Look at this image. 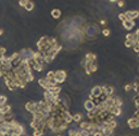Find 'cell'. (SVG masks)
<instances>
[{"instance_id": "cell-2", "label": "cell", "mask_w": 139, "mask_h": 136, "mask_svg": "<svg viewBox=\"0 0 139 136\" xmlns=\"http://www.w3.org/2000/svg\"><path fill=\"white\" fill-rule=\"evenodd\" d=\"M102 94V87L100 86H97V87H93V90H91V95H90V99L94 97V98H99Z\"/></svg>"}, {"instance_id": "cell-15", "label": "cell", "mask_w": 139, "mask_h": 136, "mask_svg": "<svg viewBox=\"0 0 139 136\" xmlns=\"http://www.w3.org/2000/svg\"><path fill=\"white\" fill-rule=\"evenodd\" d=\"M26 2H27V1H25V0H21V1L19 2V3H20L21 7H23V8H24V5L26 4Z\"/></svg>"}, {"instance_id": "cell-1", "label": "cell", "mask_w": 139, "mask_h": 136, "mask_svg": "<svg viewBox=\"0 0 139 136\" xmlns=\"http://www.w3.org/2000/svg\"><path fill=\"white\" fill-rule=\"evenodd\" d=\"M66 78V73L64 71H57L54 72V81L55 83H63Z\"/></svg>"}, {"instance_id": "cell-8", "label": "cell", "mask_w": 139, "mask_h": 136, "mask_svg": "<svg viewBox=\"0 0 139 136\" xmlns=\"http://www.w3.org/2000/svg\"><path fill=\"white\" fill-rule=\"evenodd\" d=\"M51 15L54 17V19H59L61 15V11L59 10V9H54V10L51 11Z\"/></svg>"}, {"instance_id": "cell-18", "label": "cell", "mask_w": 139, "mask_h": 136, "mask_svg": "<svg viewBox=\"0 0 139 136\" xmlns=\"http://www.w3.org/2000/svg\"><path fill=\"white\" fill-rule=\"evenodd\" d=\"M2 76H3V75H2V72H0V78H1Z\"/></svg>"}, {"instance_id": "cell-5", "label": "cell", "mask_w": 139, "mask_h": 136, "mask_svg": "<svg viewBox=\"0 0 139 136\" xmlns=\"http://www.w3.org/2000/svg\"><path fill=\"white\" fill-rule=\"evenodd\" d=\"M128 124H129V126L131 128H133V129H135V128H137V126L139 125V119L137 117L136 118H133V119H131L128 121Z\"/></svg>"}, {"instance_id": "cell-9", "label": "cell", "mask_w": 139, "mask_h": 136, "mask_svg": "<svg viewBox=\"0 0 139 136\" xmlns=\"http://www.w3.org/2000/svg\"><path fill=\"white\" fill-rule=\"evenodd\" d=\"M24 9L26 11H32L34 9V3L32 1H27L26 2V4L24 5Z\"/></svg>"}, {"instance_id": "cell-17", "label": "cell", "mask_w": 139, "mask_h": 136, "mask_svg": "<svg viewBox=\"0 0 139 136\" xmlns=\"http://www.w3.org/2000/svg\"><path fill=\"white\" fill-rule=\"evenodd\" d=\"M2 33H3V31H2V29L0 28V36H1V34H2Z\"/></svg>"}, {"instance_id": "cell-12", "label": "cell", "mask_w": 139, "mask_h": 136, "mask_svg": "<svg viewBox=\"0 0 139 136\" xmlns=\"http://www.w3.org/2000/svg\"><path fill=\"white\" fill-rule=\"evenodd\" d=\"M5 48L4 47H2V46H0V58L1 57H3V56H5Z\"/></svg>"}, {"instance_id": "cell-10", "label": "cell", "mask_w": 139, "mask_h": 136, "mask_svg": "<svg viewBox=\"0 0 139 136\" xmlns=\"http://www.w3.org/2000/svg\"><path fill=\"white\" fill-rule=\"evenodd\" d=\"M7 100H8V98L4 95H0V106L7 105Z\"/></svg>"}, {"instance_id": "cell-3", "label": "cell", "mask_w": 139, "mask_h": 136, "mask_svg": "<svg viewBox=\"0 0 139 136\" xmlns=\"http://www.w3.org/2000/svg\"><path fill=\"white\" fill-rule=\"evenodd\" d=\"M125 14V17H126V20H135L136 17H138L139 16V12L138 11H127L126 13H124Z\"/></svg>"}, {"instance_id": "cell-11", "label": "cell", "mask_w": 139, "mask_h": 136, "mask_svg": "<svg viewBox=\"0 0 139 136\" xmlns=\"http://www.w3.org/2000/svg\"><path fill=\"white\" fill-rule=\"evenodd\" d=\"M73 118V121H75V122H79L82 119V116L81 114H75V116H72Z\"/></svg>"}, {"instance_id": "cell-16", "label": "cell", "mask_w": 139, "mask_h": 136, "mask_svg": "<svg viewBox=\"0 0 139 136\" xmlns=\"http://www.w3.org/2000/svg\"><path fill=\"white\" fill-rule=\"evenodd\" d=\"M119 5H120V7H122V5H124V2H123V1H120Z\"/></svg>"}, {"instance_id": "cell-6", "label": "cell", "mask_w": 139, "mask_h": 136, "mask_svg": "<svg viewBox=\"0 0 139 136\" xmlns=\"http://www.w3.org/2000/svg\"><path fill=\"white\" fill-rule=\"evenodd\" d=\"M135 25V23H134V21H131V20H125V21H123V26L125 27L126 29H131L133 28Z\"/></svg>"}, {"instance_id": "cell-19", "label": "cell", "mask_w": 139, "mask_h": 136, "mask_svg": "<svg viewBox=\"0 0 139 136\" xmlns=\"http://www.w3.org/2000/svg\"><path fill=\"white\" fill-rule=\"evenodd\" d=\"M22 136H26V135H22Z\"/></svg>"}, {"instance_id": "cell-4", "label": "cell", "mask_w": 139, "mask_h": 136, "mask_svg": "<svg viewBox=\"0 0 139 136\" xmlns=\"http://www.w3.org/2000/svg\"><path fill=\"white\" fill-rule=\"evenodd\" d=\"M94 108H96V105H94V102L93 100H90V99H88V100L85 102V109L88 110L89 112L94 110Z\"/></svg>"}, {"instance_id": "cell-7", "label": "cell", "mask_w": 139, "mask_h": 136, "mask_svg": "<svg viewBox=\"0 0 139 136\" xmlns=\"http://www.w3.org/2000/svg\"><path fill=\"white\" fill-rule=\"evenodd\" d=\"M102 93H104L105 96H109L113 93V89H112L110 86H103L102 87Z\"/></svg>"}, {"instance_id": "cell-14", "label": "cell", "mask_w": 139, "mask_h": 136, "mask_svg": "<svg viewBox=\"0 0 139 136\" xmlns=\"http://www.w3.org/2000/svg\"><path fill=\"white\" fill-rule=\"evenodd\" d=\"M103 35H104V36H109V35H110V31H109L108 28L103 29Z\"/></svg>"}, {"instance_id": "cell-13", "label": "cell", "mask_w": 139, "mask_h": 136, "mask_svg": "<svg viewBox=\"0 0 139 136\" xmlns=\"http://www.w3.org/2000/svg\"><path fill=\"white\" fill-rule=\"evenodd\" d=\"M33 135L34 136H43L44 133L41 132V131H39V130H34V134Z\"/></svg>"}]
</instances>
